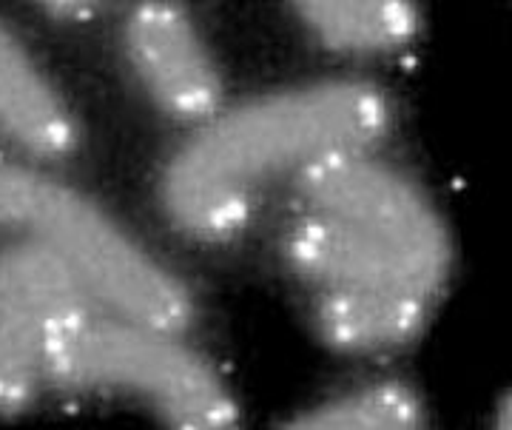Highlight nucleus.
Masks as SVG:
<instances>
[{
	"label": "nucleus",
	"instance_id": "1",
	"mask_svg": "<svg viewBox=\"0 0 512 430\" xmlns=\"http://www.w3.org/2000/svg\"><path fill=\"white\" fill-rule=\"evenodd\" d=\"M390 120L387 97L367 80H322L222 106L165 163V214L194 240H231L268 183L336 151H373Z\"/></svg>",
	"mask_w": 512,
	"mask_h": 430
},
{
	"label": "nucleus",
	"instance_id": "2",
	"mask_svg": "<svg viewBox=\"0 0 512 430\" xmlns=\"http://www.w3.org/2000/svg\"><path fill=\"white\" fill-rule=\"evenodd\" d=\"M49 388L126 396L171 428L237 425L231 391L177 331L114 314L92 297L74 302L57 328Z\"/></svg>",
	"mask_w": 512,
	"mask_h": 430
},
{
	"label": "nucleus",
	"instance_id": "3",
	"mask_svg": "<svg viewBox=\"0 0 512 430\" xmlns=\"http://www.w3.org/2000/svg\"><path fill=\"white\" fill-rule=\"evenodd\" d=\"M299 203L353 225L439 291L450 271V240L439 214L373 151H336L296 174Z\"/></svg>",
	"mask_w": 512,
	"mask_h": 430
},
{
	"label": "nucleus",
	"instance_id": "4",
	"mask_svg": "<svg viewBox=\"0 0 512 430\" xmlns=\"http://www.w3.org/2000/svg\"><path fill=\"white\" fill-rule=\"evenodd\" d=\"M83 297L89 291L49 245H0V416L29 411L49 388L57 328Z\"/></svg>",
	"mask_w": 512,
	"mask_h": 430
},
{
	"label": "nucleus",
	"instance_id": "5",
	"mask_svg": "<svg viewBox=\"0 0 512 430\" xmlns=\"http://www.w3.org/2000/svg\"><path fill=\"white\" fill-rule=\"evenodd\" d=\"M0 234L49 245L92 291L120 280L137 251L106 208L20 160H0Z\"/></svg>",
	"mask_w": 512,
	"mask_h": 430
},
{
	"label": "nucleus",
	"instance_id": "6",
	"mask_svg": "<svg viewBox=\"0 0 512 430\" xmlns=\"http://www.w3.org/2000/svg\"><path fill=\"white\" fill-rule=\"evenodd\" d=\"M120 43L140 89L174 123L194 129L225 106L220 66L183 3H134L123 20Z\"/></svg>",
	"mask_w": 512,
	"mask_h": 430
},
{
	"label": "nucleus",
	"instance_id": "7",
	"mask_svg": "<svg viewBox=\"0 0 512 430\" xmlns=\"http://www.w3.org/2000/svg\"><path fill=\"white\" fill-rule=\"evenodd\" d=\"M285 262L305 291L407 288L436 294L419 274L382 243L316 208L299 206L282 237Z\"/></svg>",
	"mask_w": 512,
	"mask_h": 430
},
{
	"label": "nucleus",
	"instance_id": "8",
	"mask_svg": "<svg viewBox=\"0 0 512 430\" xmlns=\"http://www.w3.org/2000/svg\"><path fill=\"white\" fill-rule=\"evenodd\" d=\"M0 140L35 163H60L80 146V123L52 77L0 18Z\"/></svg>",
	"mask_w": 512,
	"mask_h": 430
},
{
	"label": "nucleus",
	"instance_id": "9",
	"mask_svg": "<svg viewBox=\"0 0 512 430\" xmlns=\"http://www.w3.org/2000/svg\"><path fill=\"white\" fill-rule=\"evenodd\" d=\"M316 334L342 354H384L419 337L430 317V300L407 288L313 291Z\"/></svg>",
	"mask_w": 512,
	"mask_h": 430
},
{
	"label": "nucleus",
	"instance_id": "10",
	"mask_svg": "<svg viewBox=\"0 0 512 430\" xmlns=\"http://www.w3.org/2000/svg\"><path fill=\"white\" fill-rule=\"evenodd\" d=\"M316 38L348 55H390L416 38L413 0H293Z\"/></svg>",
	"mask_w": 512,
	"mask_h": 430
},
{
	"label": "nucleus",
	"instance_id": "11",
	"mask_svg": "<svg viewBox=\"0 0 512 430\" xmlns=\"http://www.w3.org/2000/svg\"><path fill=\"white\" fill-rule=\"evenodd\" d=\"M424 425V405L399 379H370L325 396L293 428L313 430H413Z\"/></svg>",
	"mask_w": 512,
	"mask_h": 430
},
{
	"label": "nucleus",
	"instance_id": "12",
	"mask_svg": "<svg viewBox=\"0 0 512 430\" xmlns=\"http://www.w3.org/2000/svg\"><path fill=\"white\" fill-rule=\"evenodd\" d=\"M35 3L46 15H55V18H83L114 0H35Z\"/></svg>",
	"mask_w": 512,
	"mask_h": 430
},
{
	"label": "nucleus",
	"instance_id": "13",
	"mask_svg": "<svg viewBox=\"0 0 512 430\" xmlns=\"http://www.w3.org/2000/svg\"><path fill=\"white\" fill-rule=\"evenodd\" d=\"M498 425H501V428H512V393H507V396H504V402H501Z\"/></svg>",
	"mask_w": 512,
	"mask_h": 430
}]
</instances>
